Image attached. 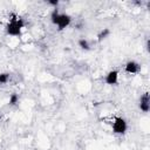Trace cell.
<instances>
[{
	"label": "cell",
	"mask_w": 150,
	"mask_h": 150,
	"mask_svg": "<svg viewBox=\"0 0 150 150\" xmlns=\"http://www.w3.org/2000/svg\"><path fill=\"white\" fill-rule=\"evenodd\" d=\"M25 27V21L18 15H13L6 25V33L11 36H20L22 33V28Z\"/></svg>",
	"instance_id": "cell-1"
},
{
	"label": "cell",
	"mask_w": 150,
	"mask_h": 150,
	"mask_svg": "<svg viewBox=\"0 0 150 150\" xmlns=\"http://www.w3.org/2000/svg\"><path fill=\"white\" fill-rule=\"evenodd\" d=\"M128 129V124L127 121L123 117H115L114 122H112V131L114 134L117 135H123Z\"/></svg>",
	"instance_id": "cell-2"
},
{
	"label": "cell",
	"mask_w": 150,
	"mask_h": 150,
	"mask_svg": "<svg viewBox=\"0 0 150 150\" xmlns=\"http://www.w3.org/2000/svg\"><path fill=\"white\" fill-rule=\"evenodd\" d=\"M70 22H71V16L70 15H68L66 13H60L55 26H57V29L59 30H63L64 28H67L70 25Z\"/></svg>",
	"instance_id": "cell-3"
},
{
	"label": "cell",
	"mask_w": 150,
	"mask_h": 150,
	"mask_svg": "<svg viewBox=\"0 0 150 150\" xmlns=\"http://www.w3.org/2000/svg\"><path fill=\"white\" fill-rule=\"evenodd\" d=\"M139 109L143 111V112H149L150 110V95L149 93H144L141 97H139Z\"/></svg>",
	"instance_id": "cell-4"
},
{
	"label": "cell",
	"mask_w": 150,
	"mask_h": 150,
	"mask_svg": "<svg viewBox=\"0 0 150 150\" xmlns=\"http://www.w3.org/2000/svg\"><path fill=\"white\" fill-rule=\"evenodd\" d=\"M139 64H138V62H136V61H134V60H131V61H128L127 63H125V66H124V70H125V73H128V74H137L138 71H139Z\"/></svg>",
	"instance_id": "cell-5"
},
{
	"label": "cell",
	"mask_w": 150,
	"mask_h": 150,
	"mask_svg": "<svg viewBox=\"0 0 150 150\" xmlns=\"http://www.w3.org/2000/svg\"><path fill=\"white\" fill-rule=\"evenodd\" d=\"M104 81H105V83L109 84V86H115V84H117V82H118V71H117V70H110V71L105 75Z\"/></svg>",
	"instance_id": "cell-6"
},
{
	"label": "cell",
	"mask_w": 150,
	"mask_h": 150,
	"mask_svg": "<svg viewBox=\"0 0 150 150\" xmlns=\"http://www.w3.org/2000/svg\"><path fill=\"white\" fill-rule=\"evenodd\" d=\"M109 34H110V30H109V28H103L98 34H97V41L100 42V41H102V40H104V39H107L108 36H109Z\"/></svg>",
	"instance_id": "cell-7"
},
{
	"label": "cell",
	"mask_w": 150,
	"mask_h": 150,
	"mask_svg": "<svg viewBox=\"0 0 150 150\" xmlns=\"http://www.w3.org/2000/svg\"><path fill=\"white\" fill-rule=\"evenodd\" d=\"M77 43H79V47L83 50H89L90 49V45H89L88 40H86V39H80Z\"/></svg>",
	"instance_id": "cell-8"
},
{
	"label": "cell",
	"mask_w": 150,
	"mask_h": 150,
	"mask_svg": "<svg viewBox=\"0 0 150 150\" xmlns=\"http://www.w3.org/2000/svg\"><path fill=\"white\" fill-rule=\"evenodd\" d=\"M9 73H0V84H6L9 81Z\"/></svg>",
	"instance_id": "cell-9"
},
{
	"label": "cell",
	"mask_w": 150,
	"mask_h": 150,
	"mask_svg": "<svg viewBox=\"0 0 150 150\" xmlns=\"http://www.w3.org/2000/svg\"><path fill=\"white\" fill-rule=\"evenodd\" d=\"M18 101H19V95H18L16 93L11 94V96H9V101H8L9 105H15V104L18 103Z\"/></svg>",
	"instance_id": "cell-10"
},
{
	"label": "cell",
	"mask_w": 150,
	"mask_h": 150,
	"mask_svg": "<svg viewBox=\"0 0 150 150\" xmlns=\"http://www.w3.org/2000/svg\"><path fill=\"white\" fill-rule=\"evenodd\" d=\"M59 15H60V12H59V9H54L53 12H52V14H50V21L55 25L56 23V21H57V18H59Z\"/></svg>",
	"instance_id": "cell-11"
},
{
	"label": "cell",
	"mask_w": 150,
	"mask_h": 150,
	"mask_svg": "<svg viewBox=\"0 0 150 150\" xmlns=\"http://www.w3.org/2000/svg\"><path fill=\"white\" fill-rule=\"evenodd\" d=\"M48 4H49L50 6H54V7H56V6L59 5V1H57V0H49V1H48Z\"/></svg>",
	"instance_id": "cell-12"
}]
</instances>
